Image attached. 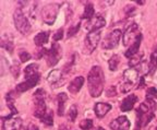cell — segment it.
Listing matches in <instances>:
<instances>
[{
  "label": "cell",
  "mask_w": 157,
  "mask_h": 130,
  "mask_svg": "<svg viewBox=\"0 0 157 130\" xmlns=\"http://www.w3.org/2000/svg\"><path fill=\"white\" fill-rule=\"evenodd\" d=\"M105 85V74L101 66H94L87 74L88 93L92 97H99L104 91Z\"/></svg>",
  "instance_id": "1"
},
{
  "label": "cell",
  "mask_w": 157,
  "mask_h": 130,
  "mask_svg": "<svg viewBox=\"0 0 157 130\" xmlns=\"http://www.w3.org/2000/svg\"><path fill=\"white\" fill-rule=\"evenodd\" d=\"M156 103L153 100H145L140 104L136 109V124L134 130H142V128L146 127L150 121L155 116L154 112L156 111Z\"/></svg>",
  "instance_id": "2"
},
{
  "label": "cell",
  "mask_w": 157,
  "mask_h": 130,
  "mask_svg": "<svg viewBox=\"0 0 157 130\" xmlns=\"http://www.w3.org/2000/svg\"><path fill=\"white\" fill-rule=\"evenodd\" d=\"M140 72L136 68H129L123 72V82L120 84L121 93H129L133 86L140 81Z\"/></svg>",
  "instance_id": "3"
},
{
  "label": "cell",
  "mask_w": 157,
  "mask_h": 130,
  "mask_svg": "<svg viewBox=\"0 0 157 130\" xmlns=\"http://www.w3.org/2000/svg\"><path fill=\"white\" fill-rule=\"evenodd\" d=\"M13 21H14L15 29L22 35H27L31 32L32 25H31L29 19H27L26 15L23 13V11L21 9H17L14 11V13H13Z\"/></svg>",
  "instance_id": "4"
},
{
  "label": "cell",
  "mask_w": 157,
  "mask_h": 130,
  "mask_svg": "<svg viewBox=\"0 0 157 130\" xmlns=\"http://www.w3.org/2000/svg\"><path fill=\"white\" fill-rule=\"evenodd\" d=\"M141 32H140V27H139V24L136 23H131L129 26L125 29V31L123 32L122 35V42L123 45L125 47H130L133 43L139 38V36H141Z\"/></svg>",
  "instance_id": "5"
},
{
  "label": "cell",
  "mask_w": 157,
  "mask_h": 130,
  "mask_svg": "<svg viewBox=\"0 0 157 130\" xmlns=\"http://www.w3.org/2000/svg\"><path fill=\"white\" fill-rule=\"evenodd\" d=\"M62 56V50L61 47L58 43L54 42L50 47V49H46V53H45V59H46V62L49 67H55L59 62L60 58Z\"/></svg>",
  "instance_id": "6"
},
{
  "label": "cell",
  "mask_w": 157,
  "mask_h": 130,
  "mask_svg": "<svg viewBox=\"0 0 157 130\" xmlns=\"http://www.w3.org/2000/svg\"><path fill=\"white\" fill-rule=\"evenodd\" d=\"M101 31L88 32L85 37V43H84V54L91 55L97 47L98 43L101 41Z\"/></svg>",
  "instance_id": "7"
},
{
  "label": "cell",
  "mask_w": 157,
  "mask_h": 130,
  "mask_svg": "<svg viewBox=\"0 0 157 130\" xmlns=\"http://www.w3.org/2000/svg\"><path fill=\"white\" fill-rule=\"evenodd\" d=\"M59 12V6L56 3H48L42 10V19L44 23L48 25H52L57 19Z\"/></svg>",
  "instance_id": "8"
},
{
  "label": "cell",
  "mask_w": 157,
  "mask_h": 130,
  "mask_svg": "<svg viewBox=\"0 0 157 130\" xmlns=\"http://www.w3.org/2000/svg\"><path fill=\"white\" fill-rule=\"evenodd\" d=\"M121 39V30L116 29L113 32L108 33L105 36L104 41L101 42L103 49H113L119 45V42Z\"/></svg>",
  "instance_id": "9"
},
{
  "label": "cell",
  "mask_w": 157,
  "mask_h": 130,
  "mask_svg": "<svg viewBox=\"0 0 157 130\" xmlns=\"http://www.w3.org/2000/svg\"><path fill=\"white\" fill-rule=\"evenodd\" d=\"M2 119V130H20L22 127V119L17 116H6Z\"/></svg>",
  "instance_id": "10"
},
{
  "label": "cell",
  "mask_w": 157,
  "mask_h": 130,
  "mask_svg": "<svg viewBox=\"0 0 157 130\" xmlns=\"http://www.w3.org/2000/svg\"><path fill=\"white\" fill-rule=\"evenodd\" d=\"M106 25V20L101 14H96L93 19L88 20L85 23V29L88 32H94V31H99Z\"/></svg>",
  "instance_id": "11"
},
{
  "label": "cell",
  "mask_w": 157,
  "mask_h": 130,
  "mask_svg": "<svg viewBox=\"0 0 157 130\" xmlns=\"http://www.w3.org/2000/svg\"><path fill=\"white\" fill-rule=\"evenodd\" d=\"M39 79H40V74L39 73L26 79L24 82H21V83L17 84V88H15V91L17 93H23V92L29 91V90L34 88L35 85H37V83L39 82Z\"/></svg>",
  "instance_id": "12"
},
{
  "label": "cell",
  "mask_w": 157,
  "mask_h": 130,
  "mask_svg": "<svg viewBox=\"0 0 157 130\" xmlns=\"http://www.w3.org/2000/svg\"><path fill=\"white\" fill-rule=\"evenodd\" d=\"M47 81L52 84L54 89L58 88V86H62V84L64 83V79L62 77V71H60L58 69L52 70L48 73V76H47Z\"/></svg>",
  "instance_id": "13"
},
{
  "label": "cell",
  "mask_w": 157,
  "mask_h": 130,
  "mask_svg": "<svg viewBox=\"0 0 157 130\" xmlns=\"http://www.w3.org/2000/svg\"><path fill=\"white\" fill-rule=\"evenodd\" d=\"M109 127L111 130H129L130 120L128 119L127 116H119L109 124Z\"/></svg>",
  "instance_id": "14"
},
{
  "label": "cell",
  "mask_w": 157,
  "mask_h": 130,
  "mask_svg": "<svg viewBox=\"0 0 157 130\" xmlns=\"http://www.w3.org/2000/svg\"><path fill=\"white\" fill-rule=\"evenodd\" d=\"M136 102H137V96L135 94H129L128 96H125L120 104L121 112H130L131 109H133Z\"/></svg>",
  "instance_id": "15"
},
{
  "label": "cell",
  "mask_w": 157,
  "mask_h": 130,
  "mask_svg": "<svg viewBox=\"0 0 157 130\" xmlns=\"http://www.w3.org/2000/svg\"><path fill=\"white\" fill-rule=\"evenodd\" d=\"M35 107H34V116L36 118H40L46 115L47 106L45 103V98H34Z\"/></svg>",
  "instance_id": "16"
},
{
  "label": "cell",
  "mask_w": 157,
  "mask_h": 130,
  "mask_svg": "<svg viewBox=\"0 0 157 130\" xmlns=\"http://www.w3.org/2000/svg\"><path fill=\"white\" fill-rule=\"evenodd\" d=\"M111 108H113L111 104L104 103V102H98L94 106V112H95V115L97 116V118H104Z\"/></svg>",
  "instance_id": "17"
},
{
  "label": "cell",
  "mask_w": 157,
  "mask_h": 130,
  "mask_svg": "<svg viewBox=\"0 0 157 130\" xmlns=\"http://www.w3.org/2000/svg\"><path fill=\"white\" fill-rule=\"evenodd\" d=\"M84 82H85V79L84 77L82 76H78L76 78H74L68 85V91L70 92L71 94H76L78 92H80V90L82 89L83 86Z\"/></svg>",
  "instance_id": "18"
},
{
  "label": "cell",
  "mask_w": 157,
  "mask_h": 130,
  "mask_svg": "<svg viewBox=\"0 0 157 130\" xmlns=\"http://www.w3.org/2000/svg\"><path fill=\"white\" fill-rule=\"evenodd\" d=\"M141 42H142V35L139 36V38H137L136 41H135V42L127 49V50H125L124 56L129 59H131L134 56H136V55L139 54V49H140V46H141Z\"/></svg>",
  "instance_id": "19"
},
{
  "label": "cell",
  "mask_w": 157,
  "mask_h": 130,
  "mask_svg": "<svg viewBox=\"0 0 157 130\" xmlns=\"http://www.w3.org/2000/svg\"><path fill=\"white\" fill-rule=\"evenodd\" d=\"M68 101V95L63 92L59 93L57 96V105H58V115L59 116H63L64 115V109H66V103Z\"/></svg>",
  "instance_id": "20"
},
{
  "label": "cell",
  "mask_w": 157,
  "mask_h": 130,
  "mask_svg": "<svg viewBox=\"0 0 157 130\" xmlns=\"http://www.w3.org/2000/svg\"><path fill=\"white\" fill-rule=\"evenodd\" d=\"M1 47L5 48L7 52H9L10 54H12L14 50V44H13L12 37L9 34H5L1 37Z\"/></svg>",
  "instance_id": "21"
},
{
  "label": "cell",
  "mask_w": 157,
  "mask_h": 130,
  "mask_svg": "<svg viewBox=\"0 0 157 130\" xmlns=\"http://www.w3.org/2000/svg\"><path fill=\"white\" fill-rule=\"evenodd\" d=\"M49 36H50V32L45 31V32H39L36 36L34 37V43L36 44V46L43 47V45L48 43Z\"/></svg>",
  "instance_id": "22"
},
{
  "label": "cell",
  "mask_w": 157,
  "mask_h": 130,
  "mask_svg": "<svg viewBox=\"0 0 157 130\" xmlns=\"http://www.w3.org/2000/svg\"><path fill=\"white\" fill-rule=\"evenodd\" d=\"M6 101H7V105L11 111V116H17V109L14 107V96H13V92H9L6 95Z\"/></svg>",
  "instance_id": "23"
},
{
  "label": "cell",
  "mask_w": 157,
  "mask_h": 130,
  "mask_svg": "<svg viewBox=\"0 0 157 130\" xmlns=\"http://www.w3.org/2000/svg\"><path fill=\"white\" fill-rule=\"evenodd\" d=\"M94 17H95V9H94L93 3L87 2L85 7H84V12L81 18L82 19H86V21H88V20L93 19Z\"/></svg>",
  "instance_id": "24"
},
{
  "label": "cell",
  "mask_w": 157,
  "mask_h": 130,
  "mask_svg": "<svg viewBox=\"0 0 157 130\" xmlns=\"http://www.w3.org/2000/svg\"><path fill=\"white\" fill-rule=\"evenodd\" d=\"M148 68H150V72L148 73L151 76L154 74V72L157 70V48L153 50L150 57V62H148Z\"/></svg>",
  "instance_id": "25"
},
{
  "label": "cell",
  "mask_w": 157,
  "mask_h": 130,
  "mask_svg": "<svg viewBox=\"0 0 157 130\" xmlns=\"http://www.w3.org/2000/svg\"><path fill=\"white\" fill-rule=\"evenodd\" d=\"M38 73V65L37 64H29V66L25 67L24 69V77H25V80L31 77L35 76V74Z\"/></svg>",
  "instance_id": "26"
},
{
  "label": "cell",
  "mask_w": 157,
  "mask_h": 130,
  "mask_svg": "<svg viewBox=\"0 0 157 130\" xmlns=\"http://www.w3.org/2000/svg\"><path fill=\"white\" fill-rule=\"evenodd\" d=\"M120 64V57L119 55H113L110 57V59L108 60V67L110 71H116L118 69V66Z\"/></svg>",
  "instance_id": "27"
},
{
  "label": "cell",
  "mask_w": 157,
  "mask_h": 130,
  "mask_svg": "<svg viewBox=\"0 0 157 130\" xmlns=\"http://www.w3.org/2000/svg\"><path fill=\"white\" fill-rule=\"evenodd\" d=\"M40 121H42L43 124H45L46 126L54 125V113H52V111L47 112L46 115L43 116V117L40 118Z\"/></svg>",
  "instance_id": "28"
},
{
  "label": "cell",
  "mask_w": 157,
  "mask_h": 130,
  "mask_svg": "<svg viewBox=\"0 0 157 130\" xmlns=\"http://www.w3.org/2000/svg\"><path fill=\"white\" fill-rule=\"evenodd\" d=\"M78 117V107L76 105H72L71 107L69 108V112H68V119L71 123H74Z\"/></svg>",
  "instance_id": "29"
},
{
  "label": "cell",
  "mask_w": 157,
  "mask_h": 130,
  "mask_svg": "<svg viewBox=\"0 0 157 130\" xmlns=\"http://www.w3.org/2000/svg\"><path fill=\"white\" fill-rule=\"evenodd\" d=\"M80 27H81V22H78L75 23V24L71 25V26L68 29V33H67V36L69 37H72L74 36V35L76 34V33L78 32V30H80Z\"/></svg>",
  "instance_id": "30"
},
{
  "label": "cell",
  "mask_w": 157,
  "mask_h": 130,
  "mask_svg": "<svg viewBox=\"0 0 157 130\" xmlns=\"http://www.w3.org/2000/svg\"><path fill=\"white\" fill-rule=\"evenodd\" d=\"M146 100H153L155 101L157 98V89L156 88H148L146 90V95H145Z\"/></svg>",
  "instance_id": "31"
},
{
  "label": "cell",
  "mask_w": 157,
  "mask_h": 130,
  "mask_svg": "<svg viewBox=\"0 0 157 130\" xmlns=\"http://www.w3.org/2000/svg\"><path fill=\"white\" fill-rule=\"evenodd\" d=\"M74 64H75V55H73V56L71 57V60L68 62V64L66 65V66L63 67V70H62V72L66 74H69L70 72H71L72 68L74 67Z\"/></svg>",
  "instance_id": "32"
},
{
  "label": "cell",
  "mask_w": 157,
  "mask_h": 130,
  "mask_svg": "<svg viewBox=\"0 0 157 130\" xmlns=\"http://www.w3.org/2000/svg\"><path fill=\"white\" fill-rule=\"evenodd\" d=\"M31 58H32V56H31V54L27 53L26 50H24V49H20L19 50V59L21 62L29 61Z\"/></svg>",
  "instance_id": "33"
},
{
  "label": "cell",
  "mask_w": 157,
  "mask_h": 130,
  "mask_svg": "<svg viewBox=\"0 0 157 130\" xmlns=\"http://www.w3.org/2000/svg\"><path fill=\"white\" fill-rule=\"evenodd\" d=\"M78 126H80V129L82 130H90L93 128V120L92 119H83Z\"/></svg>",
  "instance_id": "34"
},
{
  "label": "cell",
  "mask_w": 157,
  "mask_h": 130,
  "mask_svg": "<svg viewBox=\"0 0 157 130\" xmlns=\"http://www.w3.org/2000/svg\"><path fill=\"white\" fill-rule=\"evenodd\" d=\"M10 71H11V73L13 74V77L15 79H17L20 76V65L17 62H13L12 66L10 67Z\"/></svg>",
  "instance_id": "35"
},
{
  "label": "cell",
  "mask_w": 157,
  "mask_h": 130,
  "mask_svg": "<svg viewBox=\"0 0 157 130\" xmlns=\"http://www.w3.org/2000/svg\"><path fill=\"white\" fill-rule=\"evenodd\" d=\"M52 38H54L55 42H58V41H61L62 38H63V29H59L56 31V33L54 34V36H52Z\"/></svg>",
  "instance_id": "36"
},
{
  "label": "cell",
  "mask_w": 157,
  "mask_h": 130,
  "mask_svg": "<svg viewBox=\"0 0 157 130\" xmlns=\"http://www.w3.org/2000/svg\"><path fill=\"white\" fill-rule=\"evenodd\" d=\"M117 95V89H116L115 85L113 86H109L107 89V91H106V96L107 97H113V96H116Z\"/></svg>",
  "instance_id": "37"
},
{
  "label": "cell",
  "mask_w": 157,
  "mask_h": 130,
  "mask_svg": "<svg viewBox=\"0 0 157 130\" xmlns=\"http://www.w3.org/2000/svg\"><path fill=\"white\" fill-rule=\"evenodd\" d=\"M134 11H135V7H133V6H125L124 12L128 17H132L133 13H134Z\"/></svg>",
  "instance_id": "38"
},
{
  "label": "cell",
  "mask_w": 157,
  "mask_h": 130,
  "mask_svg": "<svg viewBox=\"0 0 157 130\" xmlns=\"http://www.w3.org/2000/svg\"><path fill=\"white\" fill-rule=\"evenodd\" d=\"M144 86H145V79L143 76H141L140 81H139V83H137V89H143Z\"/></svg>",
  "instance_id": "39"
},
{
  "label": "cell",
  "mask_w": 157,
  "mask_h": 130,
  "mask_svg": "<svg viewBox=\"0 0 157 130\" xmlns=\"http://www.w3.org/2000/svg\"><path fill=\"white\" fill-rule=\"evenodd\" d=\"M24 130H39V129H38V127L35 125V124H29V125L27 126Z\"/></svg>",
  "instance_id": "40"
},
{
  "label": "cell",
  "mask_w": 157,
  "mask_h": 130,
  "mask_svg": "<svg viewBox=\"0 0 157 130\" xmlns=\"http://www.w3.org/2000/svg\"><path fill=\"white\" fill-rule=\"evenodd\" d=\"M58 130H68V127H67L66 125H61L60 127H59Z\"/></svg>",
  "instance_id": "41"
},
{
  "label": "cell",
  "mask_w": 157,
  "mask_h": 130,
  "mask_svg": "<svg viewBox=\"0 0 157 130\" xmlns=\"http://www.w3.org/2000/svg\"><path fill=\"white\" fill-rule=\"evenodd\" d=\"M136 3H137V5H141V6H142V5H144V1H136Z\"/></svg>",
  "instance_id": "42"
},
{
  "label": "cell",
  "mask_w": 157,
  "mask_h": 130,
  "mask_svg": "<svg viewBox=\"0 0 157 130\" xmlns=\"http://www.w3.org/2000/svg\"><path fill=\"white\" fill-rule=\"evenodd\" d=\"M96 130H105V129H104L103 127H98V128H97V129H96Z\"/></svg>",
  "instance_id": "43"
},
{
  "label": "cell",
  "mask_w": 157,
  "mask_h": 130,
  "mask_svg": "<svg viewBox=\"0 0 157 130\" xmlns=\"http://www.w3.org/2000/svg\"><path fill=\"white\" fill-rule=\"evenodd\" d=\"M155 130H157V127H156V129H155Z\"/></svg>",
  "instance_id": "44"
}]
</instances>
